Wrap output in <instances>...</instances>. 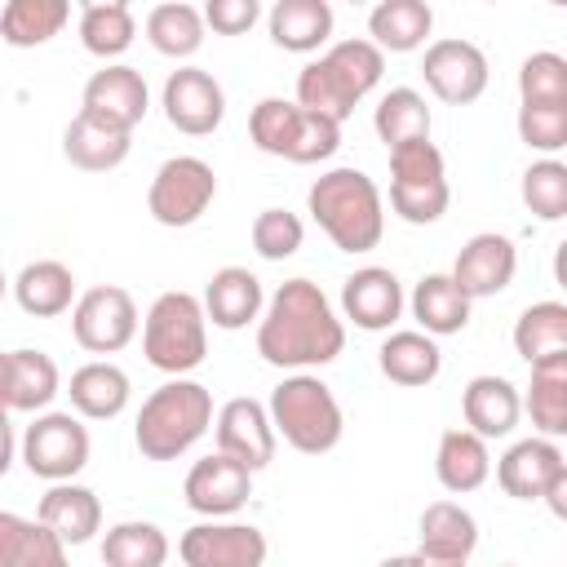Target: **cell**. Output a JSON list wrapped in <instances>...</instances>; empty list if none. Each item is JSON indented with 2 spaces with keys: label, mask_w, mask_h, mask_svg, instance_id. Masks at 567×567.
Returning <instances> with one entry per match:
<instances>
[{
  "label": "cell",
  "mask_w": 567,
  "mask_h": 567,
  "mask_svg": "<svg viewBox=\"0 0 567 567\" xmlns=\"http://www.w3.org/2000/svg\"><path fill=\"white\" fill-rule=\"evenodd\" d=\"M341 310L363 332H385L403 315V284L385 266H363L341 284Z\"/></svg>",
  "instance_id": "cell-17"
},
{
  "label": "cell",
  "mask_w": 567,
  "mask_h": 567,
  "mask_svg": "<svg viewBox=\"0 0 567 567\" xmlns=\"http://www.w3.org/2000/svg\"><path fill=\"white\" fill-rule=\"evenodd\" d=\"M377 567H412V558H408V554H399V558H385V563H377Z\"/></svg>",
  "instance_id": "cell-53"
},
{
  "label": "cell",
  "mask_w": 567,
  "mask_h": 567,
  "mask_svg": "<svg viewBox=\"0 0 567 567\" xmlns=\"http://www.w3.org/2000/svg\"><path fill=\"white\" fill-rule=\"evenodd\" d=\"M266 416L275 425V439H284L288 447H297L306 456L332 452L341 443V430H346V416H341V403H337L332 385L310 377V372L284 377L270 390Z\"/></svg>",
  "instance_id": "cell-5"
},
{
  "label": "cell",
  "mask_w": 567,
  "mask_h": 567,
  "mask_svg": "<svg viewBox=\"0 0 567 567\" xmlns=\"http://www.w3.org/2000/svg\"><path fill=\"white\" fill-rule=\"evenodd\" d=\"M430 27H434V13L421 0H381L368 13V35H372V44L381 53H412V49H421Z\"/></svg>",
  "instance_id": "cell-29"
},
{
  "label": "cell",
  "mask_w": 567,
  "mask_h": 567,
  "mask_svg": "<svg viewBox=\"0 0 567 567\" xmlns=\"http://www.w3.org/2000/svg\"><path fill=\"white\" fill-rule=\"evenodd\" d=\"M22 461L35 478L71 483L89 465V430L71 412H40L22 434Z\"/></svg>",
  "instance_id": "cell-8"
},
{
  "label": "cell",
  "mask_w": 567,
  "mask_h": 567,
  "mask_svg": "<svg viewBox=\"0 0 567 567\" xmlns=\"http://www.w3.org/2000/svg\"><path fill=\"white\" fill-rule=\"evenodd\" d=\"M412 315L425 337H452L470 323V297L452 284V275H425L412 288Z\"/></svg>",
  "instance_id": "cell-31"
},
{
  "label": "cell",
  "mask_w": 567,
  "mask_h": 567,
  "mask_svg": "<svg viewBox=\"0 0 567 567\" xmlns=\"http://www.w3.org/2000/svg\"><path fill=\"white\" fill-rule=\"evenodd\" d=\"M208 425H213V394H208V385L173 377V381H164L142 403L133 439H137V452L146 461H177L182 452H190L204 439Z\"/></svg>",
  "instance_id": "cell-4"
},
{
  "label": "cell",
  "mask_w": 567,
  "mask_h": 567,
  "mask_svg": "<svg viewBox=\"0 0 567 567\" xmlns=\"http://www.w3.org/2000/svg\"><path fill=\"white\" fill-rule=\"evenodd\" d=\"M372 128L385 142V151L403 146V142H421V137H430V106H425V97L416 89H390L377 102Z\"/></svg>",
  "instance_id": "cell-38"
},
{
  "label": "cell",
  "mask_w": 567,
  "mask_h": 567,
  "mask_svg": "<svg viewBox=\"0 0 567 567\" xmlns=\"http://www.w3.org/2000/svg\"><path fill=\"white\" fill-rule=\"evenodd\" d=\"M301 239H306L301 217L288 213V208H261L257 221H252V248H257V257H266V261L292 257V252L301 248Z\"/></svg>",
  "instance_id": "cell-43"
},
{
  "label": "cell",
  "mask_w": 567,
  "mask_h": 567,
  "mask_svg": "<svg viewBox=\"0 0 567 567\" xmlns=\"http://www.w3.org/2000/svg\"><path fill=\"white\" fill-rule=\"evenodd\" d=\"M9 465H13V425L9 416H0V478L9 474Z\"/></svg>",
  "instance_id": "cell-50"
},
{
  "label": "cell",
  "mask_w": 567,
  "mask_h": 567,
  "mask_svg": "<svg viewBox=\"0 0 567 567\" xmlns=\"http://www.w3.org/2000/svg\"><path fill=\"white\" fill-rule=\"evenodd\" d=\"M319 230L341 248V252H372L385 235V204L377 182L363 168H332L315 177L306 195Z\"/></svg>",
  "instance_id": "cell-2"
},
{
  "label": "cell",
  "mask_w": 567,
  "mask_h": 567,
  "mask_svg": "<svg viewBox=\"0 0 567 567\" xmlns=\"http://www.w3.org/2000/svg\"><path fill=\"white\" fill-rule=\"evenodd\" d=\"M142 354L151 368L182 377L204 363L208 354V319L199 297L190 292H159L142 319Z\"/></svg>",
  "instance_id": "cell-6"
},
{
  "label": "cell",
  "mask_w": 567,
  "mask_h": 567,
  "mask_svg": "<svg viewBox=\"0 0 567 567\" xmlns=\"http://www.w3.org/2000/svg\"><path fill=\"white\" fill-rule=\"evenodd\" d=\"M146 40L164 58H190L204 44V13L195 4H182V0L155 4L146 13Z\"/></svg>",
  "instance_id": "cell-36"
},
{
  "label": "cell",
  "mask_w": 567,
  "mask_h": 567,
  "mask_svg": "<svg viewBox=\"0 0 567 567\" xmlns=\"http://www.w3.org/2000/svg\"><path fill=\"white\" fill-rule=\"evenodd\" d=\"M66 394H71V408L80 416L111 421V416H120L128 408V377H124V368H115L106 359H93V363H84V368L71 372Z\"/></svg>",
  "instance_id": "cell-22"
},
{
  "label": "cell",
  "mask_w": 567,
  "mask_h": 567,
  "mask_svg": "<svg viewBox=\"0 0 567 567\" xmlns=\"http://www.w3.org/2000/svg\"><path fill=\"white\" fill-rule=\"evenodd\" d=\"M275 425L266 416V403L257 399H230L217 412V452L239 461L248 474H257L261 465L275 461Z\"/></svg>",
  "instance_id": "cell-15"
},
{
  "label": "cell",
  "mask_w": 567,
  "mask_h": 567,
  "mask_svg": "<svg viewBox=\"0 0 567 567\" xmlns=\"http://www.w3.org/2000/svg\"><path fill=\"white\" fill-rule=\"evenodd\" d=\"M133 151V133H120V128H106L89 115H75L62 133V155L84 168V173H106V168H120Z\"/></svg>",
  "instance_id": "cell-23"
},
{
  "label": "cell",
  "mask_w": 567,
  "mask_h": 567,
  "mask_svg": "<svg viewBox=\"0 0 567 567\" xmlns=\"http://www.w3.org/2000/svg\"><path fill=\"white\" fill-rule=\"evenodd\" d=\"M518 137L549 159L567 146V106H518Z\"/></svg>",
  "instance_id": "cell-44"
},
{
  "label": "cell",
  "mask_w": 567,
  "mask_h": 567,
  "mask_svg": "<svg viewBox=\"0 0 567 567\" xmlns=\"http://www.w3.org/2000/svg\"><path fill=\"white\" fill-rule=\"evenodd\" d=\"M204 319H213V328L239 332L252 319H261V279L244 266H221L208 288H204Z\"/></svg>",
  "instance_id": "cell-20"
},
{
  "label": "cell",
  "mask_w": 567,
  "mask_h": 567,
  "mask_svg": "<svg viewBox=\"0 0 567 567\" xmlns=\"http://www.w3.org/2000/svg\"><path fill=\"white\" fill-rule=\"evenodd\" d=\"M540 501L554 509V518H567V470L558 478H549V487L540 492Z\"/></svg>",
  "instance_id": "cell-49"
},
{
  "label": "cell",
  "mask_w": 567,
  "mask_h": 567,
  "mask_svg": "<svg viewBox=\"0 0 567 567\" xmlns=\"http://www.w3.org/2000/svg\"><path fill=\"white\" fill-rule=\"evenodd\" d=\"M408 558H412V567H470L461 558H430V554H408Z\"/></svg>",
  "instance_id": "cell-52"
},
{
  "label": "cell",
  "mask_w": 567,
  "mask_h": 567,
  "mask_svg": "<svg viewBox=\"0 0 567 567\" xmlns=\"http://www.w3.org/2000/svg\"><path fill=\"white\" fill-rule=\"evenodd\" d=\"M66 22H71L66 0H9L0 9V40L13 49H35L49 44Z\"/></svg>",
  "instance_id": "cell-32"
},
{
  "label": "cell",
  "mask_w": 567,
  "mask_h": 567,
  "mask_svg": "<svg viewBox=\"0 0 567 567\" xmlns=\"http://www.w3.org/2000/svg\"><path fill=\"white\" fill-rule=\"evenodd\" d=\"M13 297L27 315L35 319H53V315H66L71 301H75V275L71 266L44 257V261H31L22 266V275L13 279Z\"/></svg>",
  "instance_id": "cell-26"
},
{
  "label": "cell",
  "mask_w": 567,
  "mask_h": 567,
  "mask_svg": "<svg viewBox=\"0 0 567 567\" xmlns=\"http://www.w3.org/2000/svg\"><path fill=\"white\" fill-rule=\"evenodd\" d=\"M474 549H478V523H474L470 509H461L456 501H434V505H425L416 554H430V558H461V563H470Z\"/></svg>",
  "instance_id": "cell-24"
},
{
  "label": "cell",
  "mask_w": 567,
  "mask_h": 567,
  "mask_svg": "<svg viewBox=\"0 0 567 567\" xmlns=\"http://www.w3.org/2000/svg\"><path fill=\"white\" fill-rule=\"evenodd\" d=\"M4 288H9V279H4V270H0V301H4Z\"/></svg>",
  "instance_id": "cell-54"
},
{
  "label": "cell",
  "mask_w": 567,
  "mask_h": 567,
  "mask_svg": "<svg viewBox=\"0 0 567 567\" xmlns=\"http://www.w3.org/2000/svg\"><path fill=\"white\" fill-rule=\"evenodd\" d=\"M563 470H567V461L554 439H523L496 461V483L514 501H540L549 478H558Z\"/></svg>",
  "instance_id": "cell-18"
},
{
  "label": "cell",
  "mask_w": 567,
  "mask_h": 567,
  "mask_svg": "<svg viewBox=\"0 0 567 567\" xmlns=\"http://www.w3.org/2000/svg\"><path fill=\"white\" fill-rule=\"evenodd\" d=\"M297 115L301 106L297 102H284V97H261L248 115V133H252V146L266 151V155H279L288 159L292 151V137H297Z\"/></svg>",
  "instance_id": "cell-40"
},
{
  "label": "cell",
  "mask_w": 567,
  "mask_h": 567,
  "mask_svg": "<svg viewBox=\"0 0 567 567\" xmlns=\"http://www.w3.org/2000/svg\"><path fill=\"white\" fill-rule=\"evenodd\" d=\"M146 106H151V93H146L142 71L115 62V66H102V71L89 75L80 115H89V120H97V124H106V128L133 133V128L146 120Z\"/></svg>",
  "instance_id": "cell-11"
},
{
  "label": "cell",
  "mask_w": 567,
  "mask_h": 567,
  "mask_svg": "<svg viewBox=\"0 0 567 567\" xmlns=\"http://www.w3.org/2000/svg\"><path fill=\"white\" fill-rule=\"evenodd\" d=\"M501 567H514V563H501Z\"/></svg>",
  "instance_id": "cell-55"
},
{
  "label": "cell",
  "mask_w": 567,
  "mask_h": 567,
  "mask_svg": "<svg viewBox=\"0 0 567 567\" xmlns=\"http://www.w3.org/2000/svg\"><path fill=\"white\" fill-rule=\"evenodd\" d=\"M523 408L532 425L540 430V439L567 434V350L532 363V385H527Z\"/></svg>",
  "instance_id": "cell-28"
},
{
  "label": "cell",
  "mask_w": 567,
  "mask_h": 567,
  "mask_svg": "<svg viewBox=\"0 0 567 567\" xmlns=\"http://www.w3.org/2000/svg\"><path fill=\"white\" fill-rule=\"evenodd\" d=\"M226 115L221 84L199 66H177L164 80V120L186 137H208Z\"/></svg>",
  "instance_id": "cell-13"
},
{
  "label": "cell",
  "mask_w": 567,
  "mask_h": 567,
  "mask_svg": "<svg viewBox=\"0 0 567 567\" xmlns=\"http://www.w3.org/2000/svg\"><path fill=\"white\" fill-rule=\"evenodd\" d=\"M257 18H261L257 0H208L204 4V27H213L217 35H244Z\"/></svg>",
  "instance_id": "cell-46"
},
{
  "label": "cell",
  "mask_w": 567,
  "mask_h": 567,
  "mask_svg": "<svg viewBox=\"0 0 567 567\" xmlns=\"http://www.w3.org/2000/svg\"><path fill=\"white\" fill-rule=\"evenodd\" d=\"M443 151L421 137V142H403V146H390V186H403V190H425V186H443Z\"/></svg>",
  "instance_id": "cell-41"
},
{
  "label": "cell",
  "mask_w": 567,
  "mask_h": 567,
  "mask_svg": "<svg viewBox=\"0 0 567 567\" xmlns=\"http://www.w3.org/2000/svg\"><path fill=\"white\" fill-rule=\"evenodd\" d=\"M182 567H261L266 536L252 523H195L177 540Z\"/></svg>",
  "instance_id": "cell-12"
},
{
  "label": "cell",
  "mask_w": 567,
  "mask_h": 567,
  "mask_svg": "<svg viewBox=\"0 0 567 567\" xmlns=\"http://www.w3.org/2000/svg\"><path fill=\"white\" fill-rule=\"evenodd\" d=\"M182 492H186V505H190L195 514H204V518H226V514L244 509V501L252 496V474H248L239 461L213 452V456H204V461L190 465Z\"/></svg>",
  "instance_id": "cell-16"
},
{
  "label": "cell",
  "mask_w": 567,
  "mask_h": 567,
  "mask_svg": "<svg viewBox=\"0 0 567 567\" xmlns=\"http://www.w3.org/2000/svg\"><path fill=\"white\" fill-rule=\"evenodd\" d=\"M0 416H9V350H0Z\"/></svg>",
  "instance_id": "cell-51"
},
{
  "label": "cell",
  "mask_w": 567,
  "mask_h": 567,
  "mask_svg": "<svg viewBox=\"0 0 567 567\" xmlns=\"http://www.w3.org/2000/svg\"><path fill=\"white\" fill-rule=\"evenodd\" d=\"M523 204L540 221H563L567 217V164L558 159H536L523 173Z\"/></svg>",
  "instance_id": "cell-42"
},
{
  "label": "cell",
  "mask_w": 567,
  "mask_h": 567,
  "mask_svg": "<svg viewBox=\"0 0 567 567\" xmlns=\"http://www.w3.org/2000/svg\"><path fill=\"white\" fill-rule=\"evenodd\" d=\"M168 563V536L155 523H115L102 540V567H164Z\"/></svg>",
  "instance_id": "cell-37"
},
{
  "label": "cell",
  "mask_w": 567,
  "mask_h": 567,
  "mask_svg": "<svg viewBox=\"0 0 567 567\" xmlns=\"http://www.w3.org/2000/svg\"><path fill=\"white\" fill-rule=\"evenodd\" d=\"M270 40L288 53H315L332 35V4L328 0H279L270 9Z\"/></svg>",
  "instance_id": "cell-25"
},
{
  "label": "cell",
  "mask_w": 567,
  "mask_h": 567,
  "mask_svg": "<svg viewBox=\"0 0 567 567\" xmlns=\"http://www.w3.org/2000/svg\"><path fill=\"white\" fill-rule=\"evenodd\" d=\"M421 75L430 84V93L447 106H470L483 97L487 89V53L474 40H434L421 58Z\"/></svg>",
  "instance_id": "cell-10"
},
{
  "label": "cell",
  "mask_w": 567,
  "mask_h": 567,
  "mask_svg": "<svg viewBox=\"0 0 567 567\" xmlns=\"http://www.w3.org/2000/svg\"><path fill=\"white\" fill-rule=\"evenodd\" d=\"M518 106H567V58H558V53L523 58Z\"/></svg>",
  "instance_id": "cell-39"
},
{
  "label": "cell",
  "mask_w": 567,
  "mask_h": 567,
  "mask_svg": "<svg viewBox=\"0 0 567 567\" xmlns=\"http://www.w3.org/2000/svg\"><path fill=\"white\" fill-rule=\"evenodd\" d=\"M377 363H381V372H385L394 385H408V390H416V385H430V381L439 377V368H443V354H439L434 337L403 328V332H390V337L381 341V350H377Z\"/></svg>",
  "instance_id": "cell-27"
},
{
  "label": "cell",
  "mask_w": 567,
  "mask_h": 567,
  "mask_svg": "<svg viewBox=\"0 0 567 567\" xmlns=\"http://www.w3.org/2000/svg\"><path fill=\"white\" fill-rule=\"evenodd\" d=\"M461 412H465L470 434H478L483 443H487V439H505V434L518 425V416H523V394H518L514 381L487 372V377H474V381L465 385Z\"/></svg>",
  "instance_id": "cell-19"
},
{
  "label": "cell",
  "mask_w": 567,
  "mask_h": 567,
  "mask_svg": "<svg viewBox=\"0 0 567 567\" xmlns=\"http://www.w3.org/2000/svg\"><path fill=\"white\" fill-rule=\"evenodd\" d=\"M35 523L44 532H53L62 545H84L93 540V532L102 527V505L89 487L80 483H53L44 496H40V509H35Z\"/></svg>",
  "instance_id": "cell-21"
},
{
  "label": "cell",
  "mask_w": 567,
  "mask_h": 567,
  "mask_svg": "<svg viewBox=\"0 0 567 567\" xmlns=\"http://www.w3.org/2000/svg\"><path fill=\"white\" fill-rule=\"evenodd\" d=\"M58 390L62 377L44 350H9V412H40Z\"/></svg>",
  "instance_id": "cell-33"
},
{
  "label": "cell",
  "mask_w": 567,
  "mask_h": 567,
  "mask_svg": "<svg viewBox=\"0 0 567 567\" xmlns=\"http://www.w3.org/2000/svg\"><path fill=\"white\" fill-rule=\"evenodd\" d=\"M514 350L518 359L532 368L549 354H563L567 350V306L563 301H536L518 315L514 323Z\"/></svg>",
  "instance_id": "cell-35"
},
{
  "label": "cell",
  "mask_w": 567,
  "mask_h": 567,
  "mask_svg": "<svg viewBox=\"0 0 567 567\" xmlns=\"http://www.w3.org/2000/svg\"><path fill=\"white\" fill-rule=\"evenodd\" d=\"M137 35L133 9L124 0H89L80 9V44L93 58H120Z\"/></svg>",
  "instance_id": "cell-34"
},
{
  "label": "cell",
  "mask_w": 567,
  "mask_h": 567,
  "mask_svg": "<svg viewBox=\"0 0 567 567\" xmlns=\"http://www.w3.org/2000/svg\"><path fill=\"white\" fill-rule=\"evenodd\" d=\"M434 474L447 492H474L487 483L492 474V456H487V443L470 430H447L439 439V452H434Z\"/></svg>",
  "instance_id": "cell-30"
},
{
  "label": "cell",
  "mask_w": 567,
  "mask_h": 567,
  "mask_svg": "<svg viewBox=\"0 0 567 567\" xmlns=\"http://www.w3.org/2000/svg\"><path fill=\"white\" fill-rule=\"evenodd\" d=\"M346 350V328L310 279H288L257 323V354L275 368H323Z\"/></svg>",
  "instance_id": "cell-1"
},
{
  "label": "cell",
  "mask_w": 567,
  "mask_h": 567,
  "mask_svg": "<svg viewBox=\"0 0 567 567\" xmlns=\"http://www.w3.org/2000/svg\"><path fill=\"white\" fill-rule=\"evenodd\" d=\"M18 567H71V558H66V545H62L53 532H44V527L35 523V532H31V540H27L22 558H18Z\"/></svg>",
  "instance_id": "cell-47"
},
{
  "label": "cell",
  "mask_w": 567,
  "mask_h": 567,
  "mask_svg": "<svg viewBox=\"0 0 567 567\" xmlns=\"http://www.w3.org/2000/svg\"><path fill=\"white\" fill-rule=\"evenodd\" d=\"M337 146H341V124L337 120L315 115V111L297 115V137H292V151H288L292 164H319V159L337 155Z\"/></svg>",
  "instance_id": "cell-45"
},
{
  "label": "cell",
  "mask_w": 567,
  "mask_h": 567,
  "mask_svg": "<svg viewBox=\"0 0 567 567\" xmlns=\"http://www.w3.org/2000/svg\"><path fill=\"white\" fill-rule=\"evenodd\" d=\"M31 532H35V523H27L22 514L0 509V567H18V558H22L27 540H31Z\"/></svg>",
  "instance_id": "cell-48"
},
{
  "label": "cell",
  "mask_w": 567,
  "mask_h": 567,
  "mask_svg": "<svg viewBox=\"0 0 567 567\" xmlns=\"http://www.w3.org/2000/svg\"><path fill=\"white\" fill-rule=\"evenodd\" d=\"M381 71H385V53L372 40H337L323 58L301 66L297 106L341 124L354 111V102H363L381 84Z\"/></svg>",
  "instance_id": "cell-3"
},
{
  "label": "cell",
  "mask_w": 567,
  "mask_h": 567,
  "mask_svg": "<svg viewBox=\"0 0 567 567\" xmlns=\"http://www.w3.org/2000/svg\"><path fill=\"white\" fill-rule=\"evenodd\" d=\"M71 332L89 354H115L137 337V306L115 284L89 288L71 306Z\"/></svg>",
  "instance_id": "cell-9"
},
{
  "label": "cell",
  "mask_w": 567,
  "mask_h": 567,
  "mask_svg": "<svg viewBox=\"0 0 567 567\" xmlns=\"http://www.w3.org/2000/svg\"><path fill=\"white\" fill-rule=\"evenodd\" d=\"M217 195V177L199 155H173L155 168L151 190H146V208L159 226H190L208 213Z\"/></svg>",
  "instance_id": "cell-7"
},
{
  "label": "cell",
  "mask_w": 567,
  "mask_h": 567,
  "mask_svg": "<svg viewBox=\"0 0 567 567\" xmlns=\"http://www.w3.org/2000/svg\"><path fill=\"white\" fill-rule=\"evenodd\" d=\"M514 270H518V248L514 239L496 235V230H483L474 239H465V248L456 252L452 261V284L478 301V297H496L514 284Z\"/></svg>",
  "instance_id": "cell-14"
}]
</instances>
